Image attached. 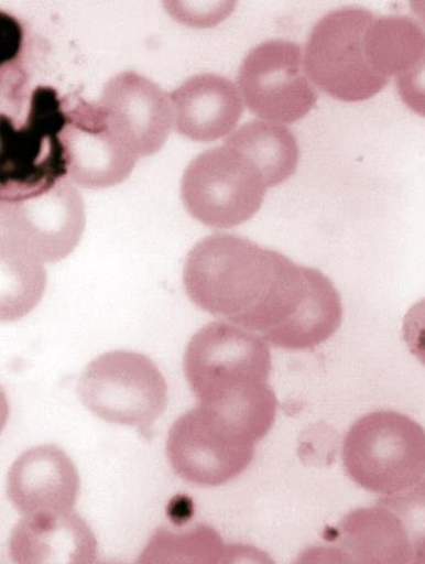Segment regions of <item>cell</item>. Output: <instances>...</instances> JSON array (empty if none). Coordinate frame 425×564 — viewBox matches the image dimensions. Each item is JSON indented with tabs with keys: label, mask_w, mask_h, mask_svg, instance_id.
Returning <instances> with one entry per match:
<instances>
[{
	"label": "cell",
	"mask_w": 425,
	"mask_h": 564,
	"mask_svg": "<svg viewBox=\"0 0 425 564\" xmlns=\"http://www.w3.org/2000/svg\"><path fill=\"white\" fill-rule=\"evenodd\" d=\"M184 285L200 310L282 349L320 346L344 317L339 293L325 274L230 234L196 243L186 258Z\"/></svg>",
	"instance_id": "1"
},
{
	"label": "cell",
	"mask_w": 425,
	"mask_h": 564,
	"mask_svg": "<svg viewBox=\"0 0 425 564\" xmlns=\"http://www.w3.org/2000/svg\"><path fill=\"white\" fill-rule=\"evenodd\" d=\"M184 371L199 405L246 437L258 443L273 427L277 399L261 336L227 322L210 323L188 344Z\"/></svg>",
	"instance_id": "2"
},
{
	"label": "cell",
	"mask_w": 425,
	"mask_h": 564,
	"mask_svg": "<svg viewBox=\"0 0 425 564\" xmlns=\"http://www.w3.org/2000/svg\"><path fill=\"white\" fill-rule=\"evenodd\" d=\"M345 466L356 484L392 496L425 476V431L395 411H374L353 423L344 449Z\"/></svg>",
	"instance_id": "3"
},
{
	"label": "cell",
	"mask_w": 425,
	"mask_h": 564,
	"mask_svg": "<svg viewBox=\"0 0 425 564\" xmlns=\"http://www.w3.org/2000/svg\"><path fill=\"white\" fill-rule=\"evenodd\" d=\"M65 121L66 98L52 87L32 91L29 115L20 127L2 117L0 199L39 194L67 178L61 141Z\"/></svg>",
	"instance_id": "4"
},
{
	"label": "cell",
	"mask_w": 425,
	"mask_h": 564,
	"mask_svg": "<svg viewBox=\"0 0 425 564\" xmlns=\"http://www.w3.org/2000/svg\"><path fill=\"white\" fill-rule=\"evenodd\" d=\"M374 15L360 7L329 11L316 22L304 51L314 86L340 101L369 100L389 79L377 75L366 55L364 37Z\"/></svg>",
	"instance_id": "5"
},
{
	"label": "cell",
	"mask_w": 425,
	"mask_h": 564,
	"mask_svg": "<svg viewBox=\"0 0 425 564\" xmlns=\"http://www.w3.org/2000/svg\"><path fill=\"white\" fill-rule=\"evenodd\" d=\"M78 394L94 415L143 433L168 404V386L156 364L127 350L92 360L80 376Z\"/></svg>",
	"instance_id": "6"
},
{
	"label": "cell",
	"mask_w": 425,
	"mask_h": 564,
	"mask_svg": "<svg viewBox=\"0 0 425 564\" xmlns=\"http://www.w3.org/2000/svg\"><path fill=\"white\" fill-rule=\"evenodd\" d=\"M0 202L2 251L35 263L64 260L86 228L85 204L67 178L43 193Z\"/></svg>",
	"instance_id": "7"
},
{
	"label": "cell",
	"mask_w": 425,
	"mask_h": 564,
	"mask_svg": "<svg viewBox=\"0 0 425 564\" xmlns=\"http://www.w3.org/2000/svg\"><path fill=\"white\" fill-rule=\"evenodd\" d=\"M268 189L254 164L227 145L195 158L182 180L188 214L217 229L238 227L254 217Z\"/></svg>",
	"instance_id": "8"
},
{
	"label": "cell",
	"mask_w": 425,
	"mask_h": 564,
	"mask_svg": "<svg viewBox=\"0 0 425 564\" xmlns=\"http://www.w3.org/2000/svg\"><path fill=\"white\" fill-rule=\"evenodd\" d=\"M247 108L263 121L291 124L308 115L317 93L297 43L263 42L243 58L238 77Z\"/></svg>",
	"instance_id": "9"
},
{
	"label": "cell",
	"mask_w": 425,
	"mask_h": 564,
	"mask_svg": "<svg viewBox=\"0 0 425 564\" xmlns=\"http://www.w3.org/2000/svg\"><path fill=\"white\" fill-rule=\"evenodd\" d=\"M255 444L198 404L174 422L167 454L175 474L188 484L219 487L251 465Z\"/></svg>",
	"instance_id": "10"
},
{
	"label": "cell",
	"mask_w": 425,
	"mask_h": 564,
	"mask_svg": "<svg viewBox=\"0 0 425 564\" xmlns=\"http://www.w3.org/2000/svg\"><path fill=\"white\" fill-rule=\"evenodd\" d=\"M67 176L88 189H105L131 175L138 156L117 137L98 102L66 99L61 132Z\"/></svg>",
	"instance_id": "11"
},
{
	"label": "cell",
	"mask_w": 425,
	"mask_h": 564,
	"mask_svg": "<svg viewBox=\"0 0 425 564\" xmlns=\"http://www.w3.org/2000/svg\"><path fill=\"white\" fill-rule=\"evenodd\" d=\"M112 131L138 158L156 154L173 124L171 96L155 82L133 70L112 77L98 101Z\"/></svg>",
	"instance_id": "12"
},
{
	"label": "cell",
	"mask_w": 425,
	"mask_h": 564,
	"mask_svg": "<svg viewBox=\"0 0 425 564\" xmlns=\"http://www.w3.org/2000/svg\"><path fill=\"white\" fill-rule=\"evenodd\" d=\"M9 554L18 564H90L97 561L98 542L74 510L41 511L23 516L15 525Z\"/></svg>",
	"instance_id": "13"
},
{
	"label": "cell",
	"mask_w": 425,
	"mask_h": 564,
	"mask_svg": "<svg viewBox=\"0 0 425 564\" xmlns=\"http://www.w3.org/2000/svg\"><path fill=\"white\" fill-rule=\"evenodd\" d=\"M79 489L75 464L55 445L21 454L8 475V498L23 516L73 510Z\"/></svg>",
	"instance_id": "14"
},
{
	"label": "cell",
	"mask_w": 425,
	"mask_h": 564,
	"mask_svg": "<svg viewBox=\"0 0 425 564\" xmlns=\"http://www.w3.org/2000/svg\"><path fill=\"white\" fill-rule=\"evenodd\" d=\"M176 132L196 141L230 135L243 113L238 86L217 74H199L171 94Z\"/></svg>",
	"instance_id": "15"
},
{
	"label": "cell",
	"mask_w": 425,
	"mask_h": 564,
	"mask_svg": "<svg viewBox=\"0 0 425 564\" xmlns=\"http://www.w3.org/2000/svg\"><path fill=\"white\" fill-rule=\"evenodd\" d=\"M341 555L360 563H412V549L403 523L384 505L359 509L340 523Z\"/></svg>",
	"instance_id": "16"
},
{
	"label": "cell",
	"mask_w": 425,
	"mask_h": 564,
	"mask_svg": "<svg viewBox=\"0 0 425 564\" xmlns=\"http://www.w3.org/2000/svg\"><path fill=\"white\" fill-rule=\"evenodd\" d=\"M224 145L253 163L268 187L285 183L298 167L297 139L282 124L263 120L247 122L235 129Z\"/></svg>",
	"instance_id": "17"
},
{
	"label": "cell",
	"mask_w": 425,
	"mask_h": 564,
	"mask_svg": "<svg viewBox=\"0 0 425 564\" xmlns=\"http://www.w3.org/2000/svg\"><path fill=\"white\" fill-rule=\"evenodd\" d=\"M364 48L377 75L397 77L425 53V31L408 17H374L366 32Z\"/></svg>",
	"instance_id": "18"
},
{
	"label": "cell",
	"mask_w": 425,
	"mask_h": 564,
	"mask_svg": "<svg viewBox=\"0 0 425 564\" xmlns=\"http://www.w3.org/2000/svg\"><path fill=\"white\" fill-rule=\"evenodd\" d=\"M254 550L224 544L215 529L198 524L183 532L159 528L152 535L139 563H229L242 561Z\"/></svg>",
	"instance_id": "19"
},
{
	"label": "cell",
	"mask_w": 425,
	"mask_h": 564,
	"mask_svg": "<svg viewBox=\"0 0 425 564\" xmlns=\"http://www.w3.org/2000/svg\"><path fill=\"white\" fill-rule=\"evenodd\" d=\"M45 282L44 264L2 252V321L29 314L43 296Z\"/></svg>",
	"instance_id": "20"
},
{
	"label": "cell",
	"mask_w": 425,
	"mask_h": 564,
	"mask_svg": "<svg viewBox=\"0 0 425 564\" xmlns=\"http://www.w3.org/2000/svg\"><path fill=\"white\" fill-rule=\"evenodd\" d=\"M403 523L412 549V563L425 564V478L378 501Z\"/></svg>",
	"instance_id": "21"
},
{
	"label": "cell",
	"mask_w": 425,
	"mask_h": 564,
	"mask_svg": "<svg viewBox=\"0 0 425 564\" xmlns=\"http://www.w3.org/2000/svg\"><path fill=\"white\" fill-rule=\"evenodd\" d=\"M170 13L188 26L211 28L226 20L235 2H167Z\"/></svg>",
	"instance_id": "22"
},
{
	"label": "cell",
	"mask_w": 425,
	"mask_h": 564,
	"mask_svg": "<svg viewBox=\"0 0 425 564\" xmlns=\"http://www.w3.org/2000/svg\"><path fill=\"white\" fill-rule=\"evenodd\" d=\"M396 87L407 108L425 117V53L415 65L396 77Z\"/></svg>",
	"instance_id": "23"
},
{
	"label": "cell",
	"mask_w": 425,
	"mask_h": 564,
	"mask_svg": "<svg viewBox=\"0 0 425 564\" xmlns=\"http://www.w3.org/2000/svg\"><path fill=\"white\" fill-rule=\"evenodd\" d=\"M403 333L410 351L425 366V299L406 314Z\"/></svg>",
	"instance_id": "24"
},
{
	"label": "cell",
	"mask_w": 425,
	"mask_h": 564,
	"mask_svg": "<svg viewBox=\"0 0 425 564\" xmlns=\"http://www.w3.org/2000/svg\"><path fill=\"white\" fill-rule=\"evenodd\" d=\"M411 9L413 11V14L416 15V18L419 21V25L425 31V2H412Z\"/></svg>",
	"instance_id": "25"
}]
</instances>
